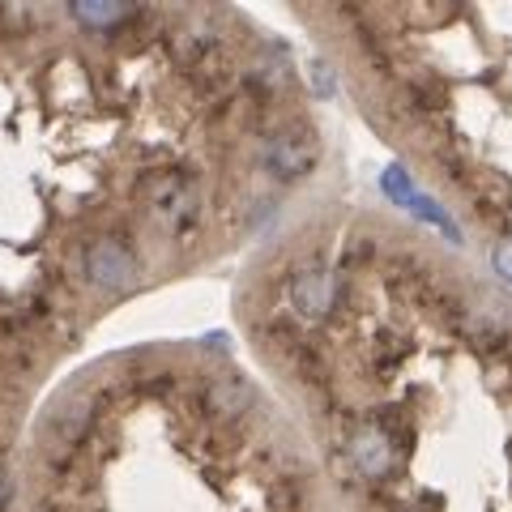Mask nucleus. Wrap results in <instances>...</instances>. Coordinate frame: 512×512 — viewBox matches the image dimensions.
I'll return each mask as SVG.
<instances>
[{"instance_id":"9b49d317","label":"nucleus","mask_w":512,"mask_h":512,"mask_svg":"<svg viewBox=\"0 0 512 512\" xmlns=\"http://www.w3.org/2000/svg\"><path fill=\"white\" fill-rule=\"evenodd\" d=\"M491 265H495V274H500V278L512 286V235H504L500 244H495V252H491Z\"/></svg>"},{"instance_id":"f03ea898","label":"nucleus","mask_w":512,"mask_h":512,"mask_svg":"<svg viewBox=\"0 0 512 512\" xmlns=\"http://www.w3.org/2000/svg\"><path fill=\"white\" fill-rule=\"evenodd\" d=\"M86 278L107 295H124L137 286V256L120 239H94L86 248Z\"/></svg>"},{"instance_id":"f257e3e1","label":"nucleus","mask_w":512,"mask_h":512,"mask_svg":"<svg viewBox=\"0 0 512 512\" xmlns=\"http://www.w3.org/2000/svg\"><path fill=\"white\" fill-rule=\"evenodd\" d=\"M320 158V146L312 133H303V128H282V133H274L265 141L261 150V163L265 171L274 175V180H303Z\"/></svg>"},{"instance_id":"423d86ee","label":"nucleus","mask_w":512,"mask_h":512,"mask_svg":"<svg viewBox=\"0 0 512 512\" xmlns=\"http://www.w3.org/2000/svg\"><path fill=\"white\" fill-rule=\"evenodd\" d=\"M252 402H256V393L244 376H218L210 389H205V410L218 414V419H235V414H244Z\"/></svg>"},{"instance_id":"20e7f679","label":"nucleus","mask_w":512,"mask_h":512,"mask_svg":"<svg viewBox=\"0 0 512 512\" xmlns=\"http://www.w3.org/2000/svg\"><path fill=\"white\" fill-rule=\"evenodd\" d=\"M342 299V278L329 269H303L291 278V303L303 320H325Z\"/></svg>"},{"instance_id":"f8f14e48","label":"nucleus","mask_w":512,"mask_h":512,"mask_svg":"<svg viewBox=\"0 0 512 512\" xmlns=\"http://www.w3.org/2000/svg\"><path fill=\"white\" fill-rule=\"evenodd\" d=\"M312 73H316V90H320V94H333V82H329V69H325V64L316 60V64H312Z\"/></svg>"},{"instance_id":"7ed1b4c3","label":"nucleus","mask_w":512,"mask_h":512,"mask_svg":"<svg viewBox=\"0 0 512 512\" xmlns=\"http://www.w3.org/2000/svg\"><path fill=\"white\" fill-rule=\"evenodd\" d=\"M146 201L158 222H167V227H188L192 218H197V188H192L184 175L175 171H158L146 180Z\"/></svg>"},{"instance_id":"6e6552de","label":"nucleus","mask_w":512,"mask_h":512,"mask_svg":"<svg viewBox=\"0 0 512 512\" xmlns=\"http://www.w3.org/2000/svg\"><path fill=\"white\" fill-rule=\"evenodd\" d=\"M90 431V402H82V397H73V402H64L60 414H56V436L64 444H77Z\"/></svg>"},{"instance_id":"ddd939ff","label":"nucleus","mask_w":512,"mask_h":512,"mask_svg":"<svg viewBox=\"0 0 512 512\" xmlns=\"http://www.w3.org/2000/svg\"><path fill=\"white\" fill-rule=\"evenodd\" d=\"M13 500V483H9V474H0V508H5Z\"/></svg>"},{"instance_id":"0eeeda50","label":"nucleus","mask_w":512,"mask_h":512,"mask_svg":"<svg viewBox=\"0 0 512 512\" xmlns=\"http://www.w3.org/2000/svg\"><path fill=\"white\" fill-rule=\"evenodd\" d=\"M73 18L90 26V30H111L133 18V5H103V0H82V5H73Z\"/></svg>"},{"instance_id":"1a4fd4ad","label":"nucleus","mask_w":512,"mask_h":512,"mask_svg":"<svg viewBox=\"0 0 512 512\" xmlns=\"http://www.w3.org/2000/svg\"><path fill=\"white\" fill-rule=\"evenodd\" d=\"M410 214H414V218H423V222H431V227H436V231H444L448 239H453V244H461L457 222L444 214V205H440V201H431V197H423V192H419V197L410 201Z\"/></svg>"},{"instance_id":"9d476101","label":"nucleus","mask_w":512,"mask_h":512,"mask_svg":"<svg viewBox=\"0 0 512 512\" xmlns=\"http://www.w3.org/2000/svg\"><path fill=\"white\" fill-rule=\"evenodd\" d=\"M380 188H384V197L397 201V205H406V210H410V201L419 197V188H414V180L406 175V167H402V163L384 167V175H380Z\"/></svg>"},{"instance_id":"39448f33","label":"nucleus","mask_w":512,"mask_h":512,"mask_svg":"<svg viewBox=\"0 0 512 512\" xmlns=\"http://www.w3.org/2000/svg\"><path fill=\"white\" fill-rule=\"evenodd\" d=\"M350 461L359 466V474L367 478H384L393 466V444L384 436L380 427H363L355 431V440H350Z\"/></svg>"}]
</instances>
